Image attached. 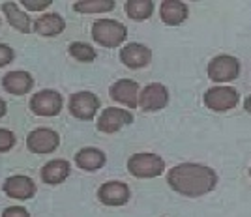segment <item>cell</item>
Returning <instances> with one entry per match:
<instances>
[{
	"mask_svg": "<svg viewBox=\"0 0 251 217\" xmlns=\"http://www.w3.org/2000/svg\"><path fill=\"white\" fill-rule=\"evenodd\" d=\"M169 103V92L161 83H152L145 86V90L139 96L137 107L143 111H159Z\"/></svg>",
	"mask_w": 251,
	"mask_h": 217,
	"instance_id": "10",
	"label": "cell"
},
{
	"mask_svg": "<svg viewBox=\"0 0 251 217\" xmlns=\"http://www.w3.org/2000/svg\"><path fill=\"white\" fill-rule=\"evenodd\" d=\"M74 8L79 13H103L115 8V0H79Z\"/></svg>",
	"mask_w": 251,
	"mask_h": 217,
	"instance_id": "22",
	"label": "cell"
},
{
	"mask_svg": "<svg viewBox=\"0 0 251 217\" xmlns=\"http://www.w3.org/2000/svg\"><path fill=\"white\" fill-rule=\"evenodd\" d=\"M64 28L66 23L58 13H43L40 19L34 21V30L42 36H58Z\"/></svg>",
	"mask_w": 251,
	"mask_h": 217,
	"instance_id": "20",
	"label": "cell"
},
{
	"mask_svg": "<svg viewBox=\"0 0 251 217\" xmlns=\"http://www.w3.org/2000/svg\"><path fill=\"white\" fill-rule=\"evenodd\" d=\"M2 217H30V214L21 206H11V208H6V210H4Z\"/></svg>",
	"mask_w": 251,
	"mask_h": 217,
	"instance_id": "27",
	"label": "cell"
},
{
	"mask_svg": "<svg viewBox=\"0 0 251 217\" xmlns=\"http://www.w3.org/2000/svg\"><path fill=\"white\" fill-rule=\"evenodd\" d=\"M21 4L30 11H43L45 8H49L52 2L51 0H23Z\"/></svg>",
	"mask_w": 251,
	"mask_h": 217,
	"instance_id": "25",
	"label": "cell"
},
{
	"mask_svg": "<svg viewBox=\"0 0 251 217\" xmlns=\"http://www.w3.org/2000/svg\"><path fill=\"white\" fill-rule=\"evenodd\" d=\"M13 56H15L13 49L8 47V45H4V43H0V68L2 66H8L13 60Z\"/></svg>",
	"mask_w": 251,
	"mask_h": 217,
	"instance_id": "26",
	"label": "cell"
},
{
	"mask_svg": "<svg viewBox=\"0 0 251 217\" xmlns=\"http://www.w3.org/2000/svg\"><path fill=\"white\" fill-rule=\"evenodd\" d=\"M75 163L83 170H98L107 163V157L98 148H83L75 155Z\"/></svg>",
	"mask_w": 251,
	"mask_h": 217,
	"instance_id": "18",
	"label": "cell"
},
{
	"mask_svg": "<svg viewBox=\"0 0 251 217\" xmlns=\"http://www.w3.org/2000/svg\"><path fill=\"white\" fill-rule=\"evenodd\" d=\"M159 15H161V21L165 24L176 26L188 19V6L180 0H165L159 6Z\"/></svg>",
	"mask_w": 251,
	"mask_h": 217,
	"instance_id": "16",
	"label": "cell"
},
{
	"mask_svg": "<svg viewBox=\"0 0 251 217\" xmlns=\"http://www.w3.org/2000/svg\"><path fill=\"white\" fill-rule=\"evenodd\" d=\"M4 191L11 198L26 200V198H32V196L36 195V184L28 176H10L4 182Z\"/></svg>",
	"mask_w": 251,
	"mask_h": 217,
	"instance_id": "14",
	"label": "cell"
},
{
	"mask_svg": "<svg viewBox=\"0 0 251 217\" xmlns=\"http://www.w3.org/2000/svg\"><path fill=\"white\" fill-rule=\"evenodd\" d=\"M238 101H240V94L232 86H214L204 92V105L216 113L234 109Z\"/></svg>",
	"mask_w": 251,
	"mask_h": 217,
	"instance_id": "4",
	"label": "cell"
},
{
	"mask_svg": "<svg viewBox=\"0 0 251 217\" xmlns=\"http://www.w3.org/2000/svg\"><path fill=\"white\" fill-rule=\"evenodd\" d=\"M68 176H70V163L64 161V159L49 161V163L42 169V180L45 184H49V186L62 184Z\"/></svg>",
	"mask_w": 251,
	"mask_h": 217,
	"instance_id": "19",
	"label": "cell"
},
{
	"mask_svg": "<svg viewBox=\"0 0 251 217\" xmlns=\"http://www.w3.org/2000/svg\"><path fill=\"white\" fill-rule=\"evenodd\" d=\"M127 28L113 19H100L92 24V38L101 47H118L126 40Z\"/></svg>",
	"mask_w": 251,
	"mask_h": 217,
	"instance_id": "2",
	"label": "cell"
},
{
	"mask_svg": "<svg viewBox=\"0 0 251 217\" xmlns=\"http://www.w3.org/2000/svg\"><path fill=\"white\" fill-rule=\"evenodd\" d=\"M127 170L135 178H156L165 170V161L156 154H133L127 161Z\"/></svg>",
	"mask_w": 251,
	"mask_h": 217,
	"instance_id": "3",
	"label": "cell"
},
{
	"mask_svg": "<svg viewBox=\"0 0 251 217\" xmlns=\"http://www.w3.org/2000/svg\"><path fill=\"white\" fill-rule=\"evenodd\" d=\"M111 97L116 103H122L129 109H137L139 101V84L131 79H120L111 86Z\"/></svg>",
	"mask_w": 251,
	"mask_h": 217,
	"instance_id": "13",
	"label": "cell"
},
{
	"mask_svg": "<svg viewBox=\"0 0 251 217\" xmlns=\"http://www.w3.org/2000/svg\"><path fill=\"white\" fill-rule=\"evenodd\" d=\"M60 145V137L54 129L49 127H38L28 133L26 137V146L34 154H51Z\"/></svg>",
	"mask_w": 251,
	"mask_h": 217,
	"instance_id": "7",
	"label": "cell"
},
{
	"mask_svg": "<svg viewBox=\"0 0 251 217\" xmlns=\"http://www.w3.org/2000/svg\"><path fill=\"white\" fill-rule=\"evenodd\" d=\"M62 96L56 90H40L30 99V109L38 116H56L62 111Z\"/></svg>",
	"mask_w": 251,
	"mask_h": 217,
	"instance_id": "6",
	"label": "cell"
},
{
	"mask_svg": "<svg viewBox=\"0 0 251 217\" xmlns=\"http://www.w3.org/2000/svg\"><path fill=\"white\" fill-rule=\"evenodd\" d=\"M98 198L107 206H122L129 200V187L124 182H107L98 189Z\"/></svg>",
	"mask_w": 251,
	"mask_h": 217,
	"instance_id": "12",
	"label": "cell"
},
{
	"mask_svg": "<svg viewBox=\"0 0 251 217\" xmlns=\"http://www.w3.org/2000/svg\"><path fill=\"white\" fill-rule=\"evenodd\" d=\"M70 54L79 62H92L96 58V51L88 45V43L75 42L70 45Z\"/></svg>",
	"mask_w": 251,
	"mask_h": 217,
	"instance_id": "23",
	"label": "cell"
},
{
	"mask_svg": "<svg viewBox=\"0 0 251 217\" xmlns=\"http://www.w3.org/2000/svg\"><path fill=\"white\" fill-rule=\"evenodd\" d=\"M13 145H15V135L11 133L10 129L0 127V152H8Z\"/></svg>",
	"mask_w": 251,
	"mask_h": 217,
	"instance_id": "24",
	"label": "cell"
},
{
	"mask_svg": "<svg viewBox=\"0 0 251 217\" xmlns=\"http://www.w3.org/2000/svg\"><path fill=\"white\" fill-rule=\"evenodd\" d=\"M169 186L184 196H202L210 193L218 184V174L214 169L199 163H182L173 167L167 174Z\"/></svg>",
	"mask_w": 251,
	"mask_h": 217,
	"instance_id": "1",
	"label": "cell"
},
{
	"mask_svg": "<svg viewBox=\"0 0 251 217\" xmlns=\"http://www.w3.org/2000/svg\"><path fill=\"white\" fill-rule=\"evenodd\" d=\"M131 122H133V114L129 111H124L120 107H107L98 118V129L103 133H116L122 125H127Z\"/></svg>",
	"mask_w": 251,
	"mask_h": 217,
	"instance_id": "9",
	"label": "cell"
},
{
	"mask_svg": "<svg viewBox=\"0 0 251 217\" xmlns=\"http://www.w3.org/2000/svg\"><path fill=\"white\" fill-rule=\"evenodd\" d=\"M100 109V97L92 92H75L70 97V113L79 120H92Z\"/></svg>",
	"mask_w": 251,
	"mask_h": 217,
	"instance_id": "8",
	"label": "cell"
},
{
	"mask_svg": "<svg viewBox=\"0 0 251 217\" xmlns=\"http://www.w3.org/2000/svg\"><path fill=\"white\" fill-rule=\"evenodd\" d=\"M4 114H6V101L0 97V118H2Z\"/></svg>",
	"mask_w": 251,
	"mask_h": 217,
	"instance_id": "28",
	"label": "cell"
},
{
	"mask_svg": "<svg viewBox=\"0 0 251 217\" xmlns=\"http://www.w3.org/2000/svg\"><path fill=\"white\" fill-rule=\"evenodd\" d=\"M2 11L6 13L8 23H10L15 30L23 32V34H28V32L32 30L30 17H28L26 11H23L15 2H4V4H2Z\"/></svg>",
	"mask_w": 251,
	"mask_h": 217,
	"instance_id": "17",
	"label": "cell"
},
{
	"mask_svg": "<svg viewBox=\"0 0 251 217\" xmlns=\"http://www.w3.org/2000/svg\"><path fill=\"white\" fill-rule=\"evenodd\" d=\"M154 11L152 0H127L126 2V13L133 21H145Z\"/></svg>",
	"mask_w": 251,
	"mask_h": 217,
	"instance_id": "21",
	"label": "cell"
},
{
	"mask_svg": "<svg viewBox=\"0 0 251 217\" xmlns=\"http://www.w3.org/2000/svg\"><path fill=\"white\" fill-rule=\"evenodd\" d=\"M2 86L6 92L13 94V96H25L32 90L34 86V79L28 72L23 70H15V72H8L2 79Z\"/></svg>",
	"mask_w": 251,
	"mask_h": 217,
	"instance_id": "15",
	"label": "cell"
},
{
	"mask_svg": "<svg viewBox=\"0 0 251 217\" xmlns=\"http://www.w3.org/2000/svg\"><path fill=\"white\" fill-rule=\"evenodd\" d=\"M120 60L127 68L139 70V68H145V66L150 64L152 51L148 49L147 45H141V43H127L124 49L120 51Z\"/></svg>",
	"mask_w": 251,
	"mask_h": 217,
	"instance_id": "11",
	"label": "cell"
},
{
	"mask_svg": "<svg viewBox=\"0 0 251 217\" xmlns=\"http://www.w3.org/2000/svg\"><path fill=\"white\" fill-rule=\"evenodd\" d=\"M240 75V62L238 58L229 54H220L208 64V77L214 83H229Z\"/></svg>",
	"mask_w": 251,
	"mask_h": 217,
	"instance_id": "5",
	"label": "cell"
}]
</instances>
